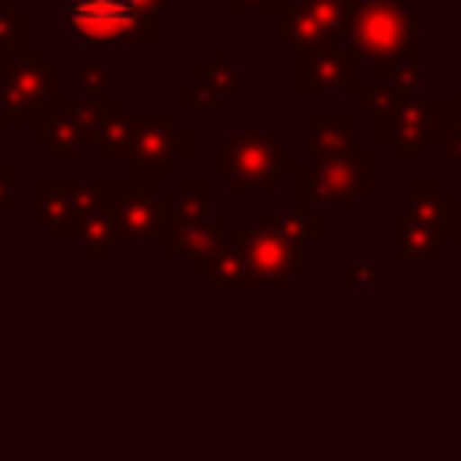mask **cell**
I'll list each match as a JSON object with an SVG mask.
<instances>
[{"label": "cell", "mask_w": 461, "mask_h": 461, "mask_svg": "<svg viewBox=\"0 0 461 461\" xmlns=\"http://www.w3.org/2000/svg\"><path fill=\"white\" fill-rule=\"evenodd\" d=\"M303 158H295V151L288 144H281L274 133L249 126L230 133L227 140L212 144L209 151V176L227 184L230 198L241 194H263L274 198L281 180H292Z\"/></svg>", "instance_id": "obj_1"}, {"label": "cell", "mask_w": 461, "mask_h": 461, "mask_svg": "<svg viewBox=\"0 0 461 461\" xmlns=\"http://www.w3.org/2000/svg\"><path fill=\"white\" fill-rule=\"evenodd\" d=\"M65 76L68 68L40 43L0 50V130H32L68 97Z\"/></svg>", "instance_id": "obj_2"}, {"label": "cell", "mask_w": 461, "mask_h": 461, "mask_svg": "<svg viewBox=\"0 0 461 461\" xmlns=\"http://www.w3.org/2000/svg\"><path fill=\"white\" fill-rule=\"evenodd\" d=\"M61 18L79 47H162V14L137 0H65Z\"/></svg>", "instance_id": "obj_3"}, {"label": "cell", "mask_w": 461, "mask_h": 461, "mask_svg": "<svg viewBox=\"0 0 461 461\" xmlns=\"http://www.w3.org/2000/svg\"><path fill=\"white\" fill-rule=\"evenodd\" d=\"M378 187V151L375 144H360L357 151L328 162H299L292 176V205L310 209H342L357 212L364 198Z\"/></svg>", "instance_id": "obj_4"}, {"label": "cell", "mask_w": 461, "mask_h": 461, "mask_svg": "<svg viewBox=\"0 0 461 461\" xmlns=\"http://www.w3.org/2000/svg\"><path fill=\"white\" fill-rule=\"evenodd\" d=\"M112 176H32L29 180V223L43 230L50 245H76L79 223L108 205Z\"/></svg>", "instance_id": "obj_5"}, {"label": "cell", "mask_w": 461, "mask_h": 461, "mask_svg": "<svg viewBox=\"0 0 461 461\" xmlns=\"http://www.w3.org/2000/svg\"><path fill=\"white\" fill-rule=\"evenodd\" d=\"M421 29H425L421 11L403 0H360L346 22L342 47L360 65L375 68L393 54L421 47Z\"/></svg>", "instance_id": "obj_6"}, {"label": "cell", "mask_w": 461, "mask_h": 461, "mask_svg": "<svg viewBox=\"0 0 461 461\" xmlns=\"http://www.w3.org/2000/svg\"><path fill=\"white\" fill-rule=\"evenodd\" d=\"M104 209L119 245H158L173 220V194H166L158 180L122 173L112 176Z\"/></svg>", "instance_id": "obj_7"}, {"label": "cell", "mask_w": 461, "mask_h": 461, "mask_svg": "<svg viewBox=\"0 0 461 461\" xmlns=\"http://www.w3.org/2000/svg\"><path fill=\"white\" fill-rule=\"evenodd\" d=\"M180 112H137L126 169L148 180H180V166L194 158V130L180 126Z\"/></svg>", "instance_id": "obj_8"}, {"label": "cell", "mask_w": 461, "mask_h": 461, "mask_svg": "<svg viewBox=\"0 0 461 461\" xmlns=\"http://www.w3.org/2000/svg\"><path fill=\"white\" fill-rule=\"evenodd\" d=\"M447 130V97L411 94L389 115L375 119V144L389 148L393 162H421L425 144H439Z\"/></svg>", "instance_id": "obj_9"}, {"label": "cell", "mask_w": 461, "mask_h": 461, "mask_svg": "<svg viewBox=\"0 0 461 461\" xmlns=\"http://www.w3.org/2000/svg\"><path fill=\"white\" fill-rule=\"evenodd\" d=\"M97 119H101V101L68 94L29 130V140L43 148L47 162L68 166V162H79L86 148H94Z\"/></svg>", "instance_id": "obj_10"}, {"label": "cell", "mask_w": 461, "mask_h": 461, "mask_svg": "<svg viewBox=\"0 0 461 461\" xmlns=\"http://www.w3.org/2000/svg\"><path fill=\"white\" fill-rule=\"evenodd\" d=\"M360 0H295L274 18V43L281 50L342 43L346 22Z\"/></svg>", "instance_id": "obj_11"}, {"label": "cell", "mask_w": 461, "mask_h": 461, "mask_svg": "<svg viewBox=\"0 0 461 461\" xmlns=\"http://www.w3.org/2000/svg\"><path fill=\"white\" fill-rule=\"evenodd\" d=\"M245 94V79L238 61L230 58L227 47H212L209 58H202L187 79L176 83V112H209V115H223L230 108V101H238Z\"/></svg>", "instance_id": "obj_12"}, {"label": "cell", "mask_w": 461, "mask_h": 461, "mask_svg": "<svg viewBox=\"0 0 461 461\" xmlns=\"http://www.w3.org/2000/svg\"><path fill=\"white\" fill-rule=\"evenodd\" d=\"M245 259H249V274H252L256 288L288 292L299 277L310 274L306 245H299L277 230H267V227L245 230Z\"/></svg>", "instance_id": "obj_13"}, {"label": "cell", "mask_w": 461, "mask_h": 461, "mask_svg": "<svg viewBox=\"0 0 461 461\" xmlns=\"http://www.w3.org/2000/svg\"><path fill=\"white\" fill-rule=\"evenodd\" d=\"M353 83H360V61L342 43L292 50V94L295 97H324L331 90L342 94Z\"/></svg>", "instance_id": "obj_14"}, {"label": "cell", "mask_w": 461, "mask_h": 461, "mask_svg": "<svg viewBox=\"0 0 461 461\" xmlns=\"http://www.w3.org/2000/svg\"><path fill=\"white\" fill-rule=\"evenodd\" d=\"M357 112H310L306 115V162H328L357 151Z\"/></svg>", "instance_id": "obj_15"}, {"label": "cell", "mask_w": 461, "mask_h": 461, "mask_svg": "<svg viewBox=\"0 0 461 461\" xmlns=\"http://www.w3.org/2000/svg\"><path fill=\"white\" fill-rule=\"evenodd\" d=\"M443 234L436 223L411 216L407 209L389 212V252L400 263H436L443 256Z\"/></svg>", "instance_id": "obj_16"}, {"label": "cell", "mask_w": 461, "mask_h": 461, "mask_svg": "<svg viewBox=\"0 0 461 461\" xmlns=\"http://www.w3.org/2000/svg\"><path fill=\"white\" fill-rule=\"evenodd\" d=\"M133 108L126 94H112L108 101H101V119H97V137H94V158L101 166H115V162H130V148H133Z\"/></svg>", "instance_id": "obj_17"}, {"label": "cell", "mask_w": 461, "mask_h": 461, "mask_svg": "<svg viewBox=\"0 0 461 461\" xmlns=\"http://www.w3.org/2000/svg\"><path fill=\"white\" fill-rule=\"evenodd\" d=\"M205 281L212 292H256V281H252L249 259H245V227H230L223 249L209 263Z\"/></svg>", "instance_id": "obj_18"}, {"label": "cell", "mask_w": 461, "mask_h": 461, "mask_svg": "<svg viewBox=\"0 0 461 461\" xmlns=\"http://www.w3.org/2000/svg\"><path fill=\"white\" fill-rule=\"evenodd\" d=\"M259 227L277 230L299 245H324L328 241V220L324 209H310V205H292V209H263L259 212Z\"/></svg>", "instance_id": "obj_19"}, {"label": "cell", "mask_w": 461, "mask_h": 461, "mask_svg": "<svg viewBox=\"0 0 461 461\" xmlns=\"http://www.w3.org/2000/svg\"><path fill=\"white\" fill-rule=\"evenodd\" d=\"M212 176H180L173 187L169 227H198L212 216Z\"/></svg>", "instance_id": "obj_20"}, {"label": "cell", "mask_w": 461, "mask_h": 461, "mask_svg": "<svg viewBox=\"0 0 461 461\" xmlns=\"http://www.w3.org/2000/svg\"><path fill=\"white\" fill-rule=\"evenodd\" d=\"M375 76V83H385V86H393V90H400V94H421L418 86H421V79H425V50L421 47H411V50H403V54H393V58H385L382 65H375L371 68Z\"/></svg>", "instance_id": "obj_21"}, {"label": "cell", "mask_w": 461, "mask_h": 461, "mask_svg": "<svg viewBox=\"0 0 461 461\" xmlns=\"http://www.w3.org/2000/svg\"><path fill=\"white\" fill-rule=\"evenodd\" d=\"M443 205H447V194H443V180L439 176H411L407 180V212L425 220V223H436L443 220Z\"/></svg>", "instance_id": "obj_22"}, {"label": "cell", "mask_w": 461, "mask_h": 461, "mask_svg": "<svg viewBox=\"0 0 461 461\" xmlns=\"http://www.w3.org/2000/svg\"><path fill=\"white\" fill-rule=\"evenodd\" d=\"M115 245H119V241H115V227H112L108 209H101V212H94V216H86V220L79 223L76 249H79V256H83V259L104 263V259L112 256V249H115Z\"/></svg>", "instance_id": "obj_23"}, {"label": "cell", "mask_w": 461, "mask_h": 461, "mask_svg": "<svg viewBox=\"0 0 461 461\" xmlns=\"http://www.w3.org/2000/svg\"><path fill=\"white\" fill-rule=\"evenodd\" d=\"M29 43H32V14L22 11L14 0H0V50H14Z\"/></svg>", "instance_id": "obj_24"}, {"label": "cell", "mask_w": 461, "mask_h": 461, "mask_svg": "<svg viewBox=\"0 0 461 461\" xmlns=\"http://www.w3.org/2000/svg\"><path fill=\"white\" fill-rule=\"evenodd\" d=\"M378 285V267L371 259H342L339 267V288L357 295V292H375Z\"/></svg>", "instance_id": "obj_25"}, {"label": "cell", "mask_w": 461, "mask_h": 461, "mask_svg": "<svg viewBox=\"0 0 461 461\" xmlns=\"http://www.w3.org/2000/svg\"><path fill=\"white\" fill-rule=\"evenodd\" d=\"M112 68L101 65V61H86L79 68V97H90V101H108L112 97Z\"/></svg>", "instance_id": "obj_26"}, {"label": "cell", "mask_w": 461, "mask_h": 461, "mask_svg": "<svg viewBox=\"0 0 461 461\" xmlns=\"http://www.w3.org/2000/svg\"><path fill=\"white\" fill-rule=\"evenodd\" d=\"M439 234H443V241H450L454 249L461 245V194H447L443 220H439Z\"/></svg>", "instance_id": "obj_27"}, {"label": "cell", "mask_w": 461, "mask_h": 461, "mask_svg": "<svg viewBox=\"0 0 461 461\" xmlns=\"http://www.w3.org/2000/svg\"><path fill=\"white\" fill-rule=\"evenodd\" d=\"M227 11L230 14H281L285 11V0H227Z\"/></svg>", "instance_id": "obj_28"}, {"label": "cell", "mask_w": 461, "mask_h": 461, "mask_svg": "<svg viewBox=\"0 0 461 461\" xmlns=\"http://www.w3.org/2000/svg\"><path fill=\"white\" fill-rule=\"evenodd\" d=\"M439 158L443 162H450L454 166V173L461 176V130H443L439 133Z\"/></svg>", "instance_id": "obj_29"}, {"label": "cell", "mask_w": 461, "mask_h": 461, "mask_svg": "<svg viewBox=\"0 0 461 461\" xmlns=\"http://www.w3.org/2000/svg\"><path fill=\"white\" fill-rule=\"evenodd\" d=\"M14 212V162L0 158V216Z\"/></svg>", "instance_id": "obj_30"}, {"label": "cell", "mask_w": 461, "mask_h": 461, "mask_svg": "<svg viewBox=\"0 0 461 461\" xmlns=\"http://www.w3.org/2000/svg\"><path fill=\"white\" fill-rule=\"evenodd\" d=\"M447 126L450 130H461V94L457 90L447 97Z\"/></svg>", "instance_id": "obj_31"}, {"label": "cell", "mask_w": 461, "mask_h": 461, "mask_svg": "<svg viewBox=\"0 0 461 461\" xmlns=\"http://www.w3.org/2000/svg\"><path fill=\"white\" fill-rule=\"evenodd\" d=\"M454 86H457V94H461V47H457V54H454Z\"/></svg>", "instance_id": "obj_32"}, {"label": "cell", "mask_w": 461, "mask_h": 461, "mask_svg": "<svg viewBox=\"0 0 461 461\" xmlns=\"http://www.w3.org/2000/svg\"><path fill=\"white\" fill-rule=\"evenodd\" d=\"M137 4H140V7H148V11H158V14H162V7H166L169 0H137Z\"/></svg>", "instance_id": "obj_33"}, {"label": "cell", "mask_w": 461, "mask_h": 461, "mask_svg": "<svg viewBox=\"0 0 461 461\" xmlns=\"http://www.w3.org/2000/svg\"><path fill=\"white\" fill-rule=\"evenodd\" d=\"M454 288L461 292V245H457V274H454Z\"/></svg>", "instance_id": "obj_34"}, {"label": "cell", "mask_w": 461, "mask_h": 461, "mask_svg": "<svg viewBox=\"0 0 461 461\" xmlns=\"http://www.w3.org/2000/svg\"><path fill=\"white\" fill-rule=\"evenodd\" d=\"M285 4H295V0H285Z\"/></svg>", "instance_id": "obj_35"}, {"label": "cell", "mask_w": 461, "mask_h": 461, "mask_svg": "<svg viewBox=\"0 0 461 461\" xmlns=\"http://www.w3.org/2000/svg\"><path fill=\"white\" fill-rule=\"evenodd\" d=\"M403 4H411V0H403Z\"/></svg>", "instance_id": "obj_36"}]
</instances>
